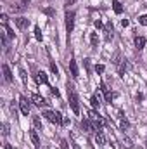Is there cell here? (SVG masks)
<instances>
[{
    "label": "cell",
    "instance_id": "6",
    "mask_svg": "<svg viewBox=\"0 0 147 149\" xmlns=\"http://www.w3.org/2000/svg\"><path fill=\"white\" fill-rule=\"evenodd\" d=\"M16 26H17L19 30H26V28L30 26V19H26V17H17V19H16Z\"/></svg>",
    "mask_w": 147,
    "mask_h": 149
},
{
    "label": "cell",
    "instance_id": "26",
    "mask_svg": "<svg viewBox=\"0 0 147 149\" xmlns=\"http://www.w3.org/2000/svg\"><path fill=\"white\" fill-rule=\"evenodd\" d=\"M139 23H140L142 26H147V14H144V16L139 17Z\"/></svg>",
    "mask_w": 147,
    "mask_h": 149
},
{
    "label": "cell",
    "instance_id": "17",
    "mask_svg": "<svg viewBox=\"0 0 147 149\" xmlns=\"http://www.w3.org/2000/svg\"><path fill=\"white\" fill-rule=\"evenodd\" d=\"M33 127H35V130H42V120H40V116H33Z\"/></svg>",
    "mask_w": 147,
    "mask_h": 149
},
{
    "label": "cell",
    "instance_id": "21",
    "mask_svg": "<svg viewBox=\"0 0 147 149\" xmlns=\"http://www.w3.org/2000/svg\"><path fill=\"white\" fill-rule=\"evenodd\" d=\"M118 97V94H114V92H106V101L107 102H111L112 99H116Z\"/></svg>",
    "mask_w": 147,
    "mask_h": 149
},
{
    "label": "cell",
    "instance_id": "32",
    "mask_svg": "<svg viewBox=\"0 0 147 149\" xmlns=\"http://www.w3.org/2000/svg\"><path fill=\"white\" fill-rule=\"evenodd\" d=\"M3 134H5V135L9 134V125H7V123H3Z\"/></svg>",
    "mask_w": 147,
    "mask_h": 149
},
{
    "label": "cell",
    "instance_id": "35",
    "mask_svg": "<svg viewBox=\"0 0 147 149\" xmlns=\"http://www.w3.org/2000/svg\"><path fill=\"white\" fill-rule=\"evenodd\" d=\"M121 24L123 26H128V19H121Z\"/></svg>",
    "mask_w": 147,
    "mask_h": 149
},
{
    "label": "cell",
    "instance_id": "23",
    "mask_svg": "<svg viewBox=\"0 0 147 149\" xmlns=\"http://www.w3.org/2000/svg\"><path fill=\"white\" fill-rule=\"evenodd\" d=\"M90 42H92V47H95V45L99 43V37H97V33H92V37H90Z\"/></svg>",
    "mask_w": 147,
    "mask_h": 149
},
{
    "label": "cell",
    "instance_id": "29",
    "mask_svg": "<svg viewBox=\"0 0 147 149\" xmlns=\"http://www.w3.org/2000/svg\"><path fill=\"white\" fill-rule=\"evenodd\" d=\"M104 70H106L104 64H97V66H95V71H97V73H104Z\"/></svg>",
    "mask_w": 147,
    "mask_h": 149
},
{
    "label": "cell",
    "instance_id": "1",
    "mask_svg": "<svg viewBox=\"0 0 147 149\" xmlns=\"http://www.w3.org/2000/svg\"><path fill=\"white\" fill-rule=\"evenodd\" d=\"M68 99H69V106L76 114L80 113V101H78V95L74 92V87L71 83H68Z\"/></svg>",
    "mask_w": 147,
    "mask_h": 149
},
{
    "label": "cell",
    "instance_id": "15",
    "mask_svg": "<svg viewBox=\"0 0 147 149\" xmlns=\"http://www.w3.org/2000/svg\"><path fill=\"white\" fill-rule=\"evenodd\" d=\"M144 45H146V38L144 37H135V47H137V49H144Z\"/></svg>",
    "mask_w": 147,
    "mask_h": 149
},
{
    "label": "cell",
    "instance_id": "38",
    "mask_svg": "<svg viewBox=\"0 0 147 149\" xmlns=\"http://www.w3.org/2000/svg\"><path fill=\"white\" fill-rule=\"evenodd\" d=\"M73 2H74V0H69V2H68V5H69V3H73Z\"/></svg>",
    "mask_w": 147,
    "mask_h": 149
},
{
    "label": "cell",
    "instance_id": "7",
    "mask_svg": "<svg viewBox=\"0 0 147 149\" xmlns=\"http://www.w3.org/2000/svg\"><path fill=\"white\" fill-rule=\"evenodd\" d=\"M31 101L35 102V106H38V108H42V106H45L47 102H45V99L42 97V95H38V94H33L31 95Z\"/></svg>",
    "mask_w": 147,
    "mask_h": 149
},
{
    "label": "cell",
    "instance_id": "5",
    "mask_svg": "<svg viewBox=\"0 0 147 149\" xmlns=\"http://www.w3.org/2000/svg\"><path fill=\"white\" fill-rule=\"evenodd\" d=\"M19 108H21V113H23L24 116L30 114V109H31V108H30V102H28L26 97H21V99H19Z\"/></svg>",
    "mask_w": 147,
    "mask_h": 149
},
{
    "label": "cell",
    "instance_id": "9",
    "mask_svg": "<svg viewBox=\"0 0 147 149\" xmlns=\"http://www.w3.org/2000/svg\"><path fill=\"white\" fill-rule=\"evenodd\" d=\"M30 139H31V142H33L35 148H40V139H38L37 130H31V132H30Z\"/></svg>",
    "mask_w": 147,
    "mask_h": 149
},
{
    "label": "cell",
    "instance_id": "8",
    "mask_svg": "<svg viewBox=\"0 0 147 149\" xmlns=\"http://www.w3.org/2000/svg\"><path fill=\"white\" fill-rule=\"evenodd\" d=\"M81 127H83V130H85V132H88V134L95 130V127H94V123H90L88 120H83V121H81Z\"/></svg>",
    "mask_w": 147,
    "mask_h": 149
},
{
    "label": "cell",
    "instance_id": "12",
    "mask_svg": "<svg viewBox=\"0 0 147 149\" xmlns=\"http://www.w3.org/2000/svg\"><path fill=\"white\" fill-rule=\"evenodd\" d=\"M104 31H106V40H107V42L112 40V23H107V24H106Z\"/></svg>",
    "mask_w": 147,
    "mask_h": 149
},
{
    "label": "cell",
    "instance_id": "14",
    "mask_svg": "<svg viewBox=\"0 0 147 149\" xmlns=\"http://www.w3.org/2000/svg\"><path fill=\"white\" fill-rule=\"evenodd\" d=\"M112 9H114L116 14H121L123 12V5L119 3V0H112Z\"/></svg>",
    "mask_w": 147,
    "mask_h": 149
},
{
    "label": "cell",
    "instance_id": "19",
    "mask_svg": "<svg viewBox=\"0 0 147 149\" xmlns=\"http://www.w3.org/2000/svg\"><path fill=\"white\" fill-rule=\"evenodd\" d=\"M19 76H21V80H23V83H24V85H28V73H26V71H24L23 68L19 70Z\"/></svg>",
    "mask_w": 147,
    "mask_h": 149
},
{
    "label": "cell",
    "instance_id": "20",
    "mask_svg": "<svg viewBox=\"0 0 147 149\" xmlns=\"http://www.w3.org/2000/svg\"><path fill=\"white\" fill-rule=\"evenodd\" d=\"M90 102H92V108H99V106H101V101H99L97 95H94V97L90 99Z\"/></svg>",
    "mask_w": 147,
    "mask_h": 149
},
{
    "label": "cell",
    "instance_id": "13",
    "mask_svg": "<svg viewBox=\"0 0 147 149\" xmlns=\"http://www.w3.org/2000/svg\"><path fill=\"white\" fill-rule=\"evenodd\" d=\"M69 70H71V74H73L74 78H78L80 73H78V64H76V61H69Z\"/></svg>",
    "mask_w": 147,
    "mask_h": 149
},
{
    "label": "cell",
    "instance_id": "4",
    "mask_svg": "<svg viewBox=\"0 0 147 149\" xmlns=\"http://www.w3.org/2000/svg\"><path fill=\"white\" fill-rule=\"evenodd\" d=\"M73 28H74V12L68 10L66 12V30H68V33H71Z\"/></svg>",
    "mask_w": 147,
    "mask_h": 149
},
{
    "label": "cell",
    "instance_id": "24",
    "mask_svg": "<svg viewBox=\"0 0 147 149\" xmlns=\"http://www.w3.org/2000/svg\"><path fill=\"white\" fill-rule=\"evenodd\" d=\"M0 23H2V26H7V23H9L7 14H2V16H0Z\"/></svg>",
    "mask_w": 147,
    "mask_h": 149
},
{
    "label": "cell",
    "instance_id": "2",
    "mask_svg": "<svg viewBox=\"0 0 147 149\" xmlns=\"http://www.w3.org/2000/svg\"><path fill=\"white\" fill-rule=\"evenodd\" d=\"M43 116H45L49 121L55 123V125H61V123H62V114L57 113V111H45L43 113Z\"/></svg>",
    "mask_w": 147,
    "mask_h": 149
},
{
    "label": "cell",
    "instance_id": "16",
    "mask_svg": "<svg viewBox=\"0 0 147 149\" xmlns=\"http://www.w3.org/2000/svg\"><path fill=\"white\" fill-rule=\"evenodd\" d=\"M37 81H38V83H47V81H49V78H47V74L43 73V71H40V73L37 74Z\"/></svg>",
    "mask_w": 147,
    "mask_h": 149
},
{
    "label": "cell",
    "instance_id": "27",
    "mask_svg": "<svg viewBox=\"0 0 147 149\" xmlns=\"http://www.w3.org/2000/svg\"><path fill=\"white\" fill-rule=\"evenodd\" d=\"M35 37H37V40H40V42H42V38H43V37H42V30H40L38 26L35 28Z\"/></svg>",
    "mask_w": 147,
    "mask_h": 149
},
{
    "label": "cell",
    "instance_id": "10",
    "mask_svg": "<svg viewBox=\"0 0 147 149\" xmlns=\"http://www.w3.org/2000/svg\"><path fill=\"white\" fill-rule=\"evenodd\" d=\"M2 71H3V78H5V81H12V73H10V70H9L7 64L2 66Z\"/></svg>",
    "mask_w": 147,
    "mask_h": 149
},
{
    "label": "cell",
    "instance_id": "22",
    "mask_svg": "<svg viewBox=\"0 0 147 149\" xmlns=\"http://www.w3.org/2000/svg\"><path fill=\"white\" fill-rule=\"evenodd\" d=\"M3 33H5V35H7L9 38H14V31H12L9 26H3Z\"/></svg>",
    "mask_w": 147,
    "mask_h": 149
},
{
    "label": "cell",
    "instance_id": "18",
    "mask_svg": "<svg viewBox=\"0 0 147 149\" xmlns=\"http://www.w3.org/2000/svg\"><path fill=\"white\" fill-rule=\"evenodd\" d=\"M126 70H128V63L123 59V63L119 64V74H121V76H125V71H126Z\"/></svg>",
    "mask_w": 147,
    "mask_h": 149
},
{
    "label": "cell",
    "instance_id": "34",
    "mask_svg": "<svg viewBox=\"0 0 147 149\" xmlns=\"http://www.w3.org/2000/svg\"><path fill=\"white\" fill-rule=\"evenodd\" d=\"M61 146H62V149H68V144H66V141H61Z\"/></svg>",
    "mask_w": 147,
    "mask_h": 149
},
{
    "label": "cell",
    "instance_id": "11",
    "mask_svg": "<svg viewBox=\"0 0 147 149\" xmlns=\"http://www.w3.org/2000/svg\"><path fill=\"white\" fill-rule=\"evenodd\" d=\"M95 142L99 144V146H106V137H104V134L99 130L97 132V135H95Z\"/></svg>",
    "mask_w": 147,
    "mask_h": 149
},
{
    "label": "cell",
    "instance_id": "33",
    "mask_svg": "<svg viewBox=\"0 0 147 149\" xmlns=\"http://www.w3.org/2000/svg\"><path fill=\"white\" fill-rule=\"evenodd\" d=\"M52 94H54L55 97H59V90H57V88H52Z\"/></svg>",
    "mask_w": 147,
    "mask_h": 149
},
{
    "label": "cell",
    "instance_id": "31",
    "mask_svg": "<svg viewBox=\"0 0 147 149\" xmlns=\"http://www.w3.org/2000/svg\"><path fill=\"white\" fill-rule=\"evenodd\" d=\"M50 70H52V73H55V76H57V73H59V70H57L55 63H50Z\"/></svg>",
    "mask_w": 147,
    "mask_h": 149
},
{
    "label": "cell",
    "instance_id": "30",
    "mask_svg": "<svg viewBox=\"0 0 147 149\" xmlns=\"http://www.w3.org/2000/svg\"><path fill=\"white\" fill-rule=\"evenodd\" d=\"M123 144H125V148H132V146H133V144H132V141H130L128 137H125V139H123Z\"/></svg>",
    "mask_w": 147,
    "mask_h": 149
},
{
    "label": "cell",
    "instance_id": "28",
    "mask_svg": "<svg viewBox=\"0 0 147 149\" xmlns=\"http://www.w3.org/2000/svg\"><path fill=\"white\" fill-rule=\"evenodd\" d=\"M94 26H95L97 30H101V28H102L104 24H102V21H101V19H95V21H94Z\"/></svg>",
    "mask_w": 147,
    "mask_h": 149
},
{
    "label": "cell",
    "instance_id": "36",
    "mask_svg": "<svg viewBox=\"0 0 147 149\" xmlns=\"http://www.w3.org/2000/svg\"><path fill=\"white\" fill-rule=\"evenodd\" d=\"M62 125H69V120L68 118H62Z\"/></svg>",
    "mask_w": 147,
    "mask_h": 149
},
{
    "label": "cell",
    "instance_id": "25",
    "mask_svg": "<svg viewBox=\"0 0 147 149\" xmlns=\"http://www.w3.org/2000/svg\"><path fill=\"white\" fill-rule=\"evenodd\" d=\"M119 125H121V128H123V130H126V128L130 127V123H128V120H126V118H121V123H119Z\"/></svg>",
    "mask_w": 147,
    "mask_h": 149
},
{
    "label": "cell",
    "instance_id": "37",
    "mask_svg": "<svg viewBox=\"0 0 147 149\" xmlns=\"http://www.w3.org/2000/svg\"><path fill=\"white\" fill-rule=\"evenodd\" d=\"M73 149H80V146H78V144H74V142H73Z\"/></svg>",
    "mask_w": 147,
    "mask_h": 149
},
{
    "label": "cell",
    "instance_id": "3",
    "mask_svg": "<svg viewBox=\"0 0 147 149\" xmlns=\"http://www.w3.org/2000/svg\"><path fill=\"white\" fill-rule=\"evenodd\" d=\"M88 116H90V120L94 121V127H95V128H101V127H104V125H106V121L102 120V116H101L99 113L90 111V113H88Z\"/></svg>",
    "mask_w": 147,
    "mask_h": 149
}]
</instances>
